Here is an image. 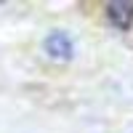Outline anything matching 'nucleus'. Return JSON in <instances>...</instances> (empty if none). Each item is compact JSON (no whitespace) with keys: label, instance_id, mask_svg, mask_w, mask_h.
Returning <instances> with one entry per match:
<instances>
[{"label":"nucleus","instance_id":"1","mask_svg":"<svg viewBox=\"0 0 133 133\" xmlns=\"http://www.w3.org/2000/svg\"><path fill=\"white\" fill-rule=\"evenodd\" d=\"M43 48L56 61H69L75 56V43H72V37L66 35V32H51L45 37V43H43Z\"/></svg>","mask_w":133,"mask_h":133},{"label":"nucleus","instance_id":"2","mask_svg":"<svg viewBox=\"0 0 133 133\" xmlns=\"http://www.w3.org/2000/svg\"><path fill=\"white\" fill-rule=\"evenodd\" d=\"M107 14L112 19V24L120 29H128L133 21V0H117V3L107 5Z\"/></svg>","mask_w":133,"mask_h":133}]
</instances>
